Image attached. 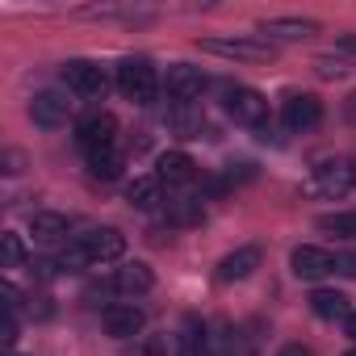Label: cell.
Here are the masks:
<instances>
[{
	"label": "cell",
	"instance_id": "6da1fadb",
	"mask_svg": "<svg viewBox=\"0 0 356 356\" xmlns=\"http://www.w3.org/2000/svg\"><path fill=\"white\" fill-rule=\"evenodd\" d=\"M206 55H222V59H239V63H273L277 47L264 42L260 34H243V38H202Z\"/></svg>",
	"mask_w": 356,
	"mask_h": 356
},
{
	"label": "cell",
	"instance_id": "7a4b0ae2",
	"mask_svg": "<svg viewBox=\"0 0 356 356\" xmlns=\"http://www.w3.org/2000/svg\"><path fill=\"white\" fill-rule=\"evenodd\" d=\"M118 88H122L126 101L151 105V101H155V88H159V76H155V67H151L147 59H126V63L118 67Z\"/></svg>",
	"mask_w": 356,
	"mask_h": 356
},
{
	"label": "cell",
	"instance_id": "3957f363",
	"mask_svg": "<svg viewBox=\"0 0 356 356\" xmlns=\"http://www.w3.org/2000/svg\"><path fill=\"white\" fill-rule=\"evenodd\" d=\"M352 185H356V168L348 159H323L310 172V189L323 193V197H343Z\"/></svg>",
	"mask_w": 356,
	"mask_h": 356
},
{
	"label": "cell",
	"instance_id": "277c9868",
	"mask_svg": "<svg viewBox=\"0 0 356 356\" xmlns=\"http://www.w3.org/2000/svg\"><path fill=\"white\" fill-rule=\"evenodd\" d=\"M63 84H67L76 97H84V101H101L105 88H109L105 72H101L97 63H88V59H72V63H63Z\"/></svg>",
	"mask_w": 356,
	"mask_h": 356
},
{
	"label": "cell",
	"instance_id": "5b68a950",
	"mask_svg": "<svg viewBox=\"0 0 356 356\" xmlns=\"http://www.w3.org/2000/svg\"><path fill=\"white\" fill-rule=\"evenodd\" d=\"M163 88H168V97H172L176 105H193V101L206 92V76H202V67L172 63V67H168V80H163Z\"/></svg>",
	"mask_w": 356,
	"mask_h": 356
},
{
	"label": "cell",
	"instance_id": "8992f818",
	"mask_svg": "<svg viewBox=\"0 0 356 356\" xmlns=\"http://www.w3.org/2000/svg\"><path fill=\"white\" fill-rule=\"evenodd\" d=\"M289 268H293V277H298V281H323L327 273H335V256H331L327 248L302 243V248H293Z\"/></svg>",
	"mask_w": 356,
	"mask_h": 356
},
{
	"label": "cell",
	"instance_id": "52a82bcc",
	"mask_svg": "<svg viewBox=\"0 0 356 356\" xmlns=\"http://www.w3.org/2000/svg\"><path fill=\"white\" fill-rule=\"evenodd\" d=\"M67 113H72V101H67L63 92H55V88L34 92V101H30V118H34L42 130H59V126L67 122Z\"/></svg>",
	"mask_w": 356,
	"mask_h": 356
},
{
	"label": "cell",
	"instance_id": "ba28073f",
	"mask_svg": "<svg viewBox=\"0 0 356 356\" xmlns=\"http://www.w3.org/2000/svg\"><path fill=\"white\" fill-rule=\"evenodd\" d=\"M227 113H231L239 126H264L268 101H264L256 88H231V92H227Z\"/></svg>",
	"mask_w": 356,
	"mask_h": 356
},
{
	"label": "cell",
	"instance_id": "9c48e42d",
	"mask_svg": "<svg viewBox=\"0 0 356 356\" xmlns=\"http://www.w3.org/2000/svg\"><path fill=\"white\" fill-rule=\"evenodd\" d=\"M314 34H318V22H310V17H268V22H260L264 42H302V38H314Z\"/></svg>",
	"mask_w": 356,
	"mask_h": 356
},
{
	"label": "cell",
	"instance_id": "30bf717a",
	"mask_svg": "<svg viewBox=\"0 0 356 356\" xmlns=\"http://www.w3.org/2000/svg\"><path fill=\"white\" fill-rule=\"evenodd\" d=\"M318 122H323V101H318V97H310V92H293V97L285 101V126H289L293 134L314 130Z\"/></svg>",
	"mask_w": 356,
	"mask_h": 356
},
{
	"label": "cell",
	"instance_id": "8fae6325",
	"mask_svg": "<svg viewBox=\"0 0 356 356\" xmlns=\"http://www.w3.org/2000/svg\"><path fill=\"white\" fill-rule=\"evenodd\" d=\"M113 134H118L113 113H92V118H84L76 126V143L84 147V155L88 151H101V147H113Z\"/></svg>",
	"mask_w": 356,
	"mask_h": 356
},
{
	"label": "cell",
	"instance_id": "7c38bea8",
	"mask_svg": "<svg viewBox=\"0 0 356 356\" xmlns=\"http://www.w3.org/2000/svg\"><path fill=\"white\" fill-rule=\"evenodd\" d=\"M101 323H105V331H109L113 339H130V335H138V331L147 327V314H143L134 302H122V306H109V310L101 314Z\"/></svg>",
	"mask_w": 356,
	"mask_h": 356
},
{
	"label": "cell",
	"instance_id": "4fadbf2b",
	"mask_svg": "<svg viewBox=\"0 0 356 356\" xmlns=\"http://www.w3.org/2000/svg\"><path fill=\"white\" fill-rule=\"evenodd\" d=\"M155 176L163 185H193L197 181V163L185 151H163L159 163H155Z\"/></svg>",
	"mask_w": 356,
	"mask_h": 356
},
{
	"label": "cell",
	"instance_id": "5bb4252c",
	"mask_svg": "<svg viewBox=\"0 0 356 356\" xmlns=\"http://www.w3.org/2000/svg\"><path fill=\"white\" fill-rule=\"evenodd\" d=\"M84 248H88V256H92V264H97V260H118V256L126 252V235H122L118 227H97V231L84 235Z\"/></svg>",
	"mask_w": 356,
	"mask_h": 356
},
{
	"label": "cell",
	"instance_id": "9a60e30c",
	"mask_svg": "<svg viewBox=\"0 0 356 356\" xmlns=\"http://www.w3.org/2000/svg\"><path fill=\"white\" fill-rule=\"evenodd\" d=\"M155 285V273L143 264V260H130V264H122L118 273H113V289L122 293V298H138V293H147Z\"/></svg>",
	"mask_w": 356,
	"mask_h": 356
},
{
	"label": "cell",
	"instance_id": "2e32d148",
	"mask_svg": "<svg viewBox=\"0 0 356 356\" xmlns=\"http://www.w3.org/2000/svg\"><path fill=\"white\" fill-rule=\"evenodd\" d=\"M67 231H72L67 214H55V210H34V214H30V235H34L38 243H59Z\"/></svg>",
	"mask_w": 356,
	"mask_h": 356
},
{
	"label": "cell",
	"instance_id": "e0dca14e",
	"mask_svg": "<svg viewBox=\"0 0 356 356\" xmlns=\"http://www.w3.org/2000/svg\"><path fill=\"white\" fill-rule=\"evenodd\" d=\"M256 268H260V248H239V252L222 256L218 281H243V277H252Z\"/></svg>",
	"mask_w": 356,
	"mask_h": 356
},
{
	"label": "cell",
	"instance_id": "ac0fdd59",
	"mask_svg": "<svg viewBox=\"0 0 356 356\" xmlns=\"http://www.w3.org/2000/svg\"><path fill=\"white\" fill-rule=\"evenodd\" d=\"M163 181L159 176H134V181L126 185V202L130 206H138V210H155L159 202H163Z\"/></svg>",
	"mask_w": 356,
	"mask_h": 356
},
{
	"label": "cell",
	"instance_id": "d6986e66",
	"mask_svg": "<svg viewBox=\"0 0 356 356\" xmlns=\"http://www.w3.org/2000/svg\"><path fill=\"white\" fill-rule=\"evenodd\" d=\"M310 310H314L318 318H327V323H335V318L348 323V314H352V306H348V298H343L339 289H314V293H310Z\"/></svg>",
	"mask_w": 356,
	"mask_h": 356
},
{
	"label": "cell",
	"instance_id": "ffe728a7",
	"mask_svg": "<svg viewBox=\"0 0 356 356\" xmlns=\"http://www.w3.org/2000/svg\"><path fill=\"white\" fill-rule=\"evenodd\" d=\"M88 172L97 181H113L122 172V151L118 147H101V151H88Z\"/></svg>",
	"mask_w": 356,
	"mask_h": 356
},
{
	"label": "cell",
	"instance_id": "44dd1931",
	"mask_svg": "<svg viewBox=\"0 0 356 356\" xmlns=\"http://www.w3.org/2000/svg\"><path fill=\"white\" fill-rule=\"evenodd\" d=\"M318 231L339 235V239H356V210H339V214H323Z\"/></svg>",
	"mask_w": 356,
	"mask_h": 356
},
{
	"label": "cell",
	"instance_id": "7402d4cb",
	"mask_svg": "<svg viewBox=\"0 0 356 356\" xmlns=\"http://www.w3.org/2000/svg\"><path fill=\"white\" fill-rule=\"evenodd\" d=\"M168 122H172V130L181 134V138H202V113H197L193 105H181Z\"/></svg>",
	"mask_w": 356,
	"mask_h": 356
},
{
	"label": "cell",
	"instance_id": "603a6c76",
	"mask_svg": "<svg viewBox=\"0 0 356 356\" xmlns=\"http://www.w3.org/2000/svg\"><path fill=\"white\" fill-rule=\"evenodd\" d=\"M92 264V256H88V248H84V239H76V243H67L63 252H59V260H55V268H63V273H84Z\"/></svg>",
	"mask_w": 356,
	"mask_h": 356
},
{
	"label": "cell",
	"instance_id": "cb8c5ba5",
	"mask_svg": "<svg viewBox=\"0 0 356 356\" xmlns=\"http://www.w3.org/2000/svg\"><path fill=\"white\" fill-rule=\"evenodd\" d=\"M143 352H147V356H185V343H181V335L159 331V335H147Z\"/></svg>",
	"mask_w": 356,
	"mask_h": 356
},
{
	"label": "cell",
	"instance_id": "d4e9b609",
	"mask_svg": "<svg viewBox=\"0 0 356 356\" xmlns=\"http://www.w3.org/2000/svg\"><path fill=\"white\" fill-rule=\"evenodd\" d=\"M0 252H5V268H22V264H26V243H22V235H13V231L0 235Z\"/></svg>",
	"mask_w": 356,
	"mask_h": 356
},
{
	"label": "cell",
	"instance_id": "484cf974",
	"mask_svg": "<svg viewBox=\"0 0 356 356\" xmlns=\"http://www.w3.org/2000/svg\"><path fill=\"white\" fill-rule=\"evenodd\" d=\"M314 72H318L323 80H339V76H348V67H343L339 59H327V55H323V59H314Z\"/></svg>",
	"mask_w": 356,
	"mask_h": 356
},
{
	"label": "cell",
	"instance_id": "4316f807",
	"mask_svg": "<svg viewBox=\"0 0 356 356\" xmlns=\"http://www.w3.org/2000/svg\"><path fill=\"white\" fill-rule=\"evenodd\" d=\"M0 339H5V348L17 343V318H13V310H5V323H0Z\"/></svg>",
	"mask_w": 356,
	"mask_h": 356
},
{
	"label": "cell",
	"instance_id": "83f0119b",
	"mask_svg": "<svg viewBox=\"0 0 356 356\" xmlns=\"http://www.w3.org/2000/svg\"><path fill=\"white\" fill-rule=\"evenodd\" d=\"M335 268L348 273V277H356V256H335Z\"/></svg>",
	"mask_w": 356,
	"mask_h": 356
},
{
	"label": "cell",
	"instance_id": "f1b7e54d",
	"mask_svg": "<svg viewBox=\"0 0 356 356\" xmlns=\"http://www.w3.org/2000/svg\"><path fill=\"white\" fill-rule=\"evenodd\" d=\"M277 356H314V352H310V348H302V343H285Z\"/></svg>",
	"mask_w": 356,
	"mask_h": 356
},
{
	"label": "cell",
	"instance_id": "f546056e",
	"mask_svg": "<svg viewBox=\"0 0 356 356\" xmlns=\"http://www.w3.org/2000/svg\"><path fill=\"white\" fill-rule=\"evenodd\" d=\"M339 51H348V55H356V34H339Z\"/></svg>",
	"mask_w": 356,
	"mask_h": 356
},
{
	"label": "cell",
	"instance_id": "4dcf8cb0",
	"mask_svg": "<svg viewBox=\"0 0 356 356\" xmlns=\"http://www.w3.org/2000/svg\"><path fill=\"white\" fill-rule=\"evenodd\" d=\"M343 331H348V339H356V310L348 314V323H343Z\"/></svg>",
	"mask_w": 356,
	"mask_h": 356
},
{
	"label": "cell",
	"instance_id": "1f68e13d",
	"mask_svg": "<svg viewBox=\"0 0 356 356\" xmlns=\"http://www.w3.org/2000/svg\"><path fill=\"white\" fill-rule=\"evenodd\" d=\"M352 113H356V97H352Z\"/></svg>",
	"mask_w": 356,
	"mask_h": 356
},
{
	"label": "cell",
	"instance_id": "d6a6232c",
	"mask_svg": "<svg viewBox=\"0 0 356 356\" xmlns=\"http://www.w3.org/2000/svg\"><path fill=\"white\" fill-rule=\"evenodd\" d=\"M348 356H356V348H352V352H348Z\"/></svg>",
	"mask_w": 356,
	"mask_h": 356
}]
</instances>
